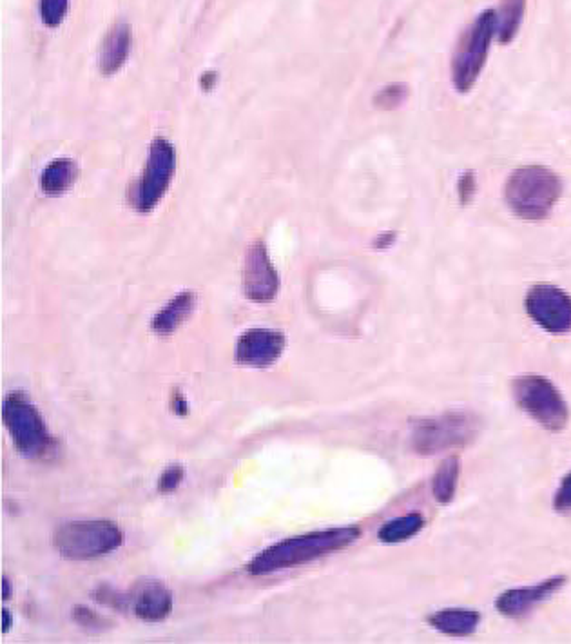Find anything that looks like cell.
Returning a JSON list of instances; mask_svg holds the SVG:
<instances>
[{"mask_svg": "<svg viewBox=\"0 0 571 644\" xmlns=\"http://www.w3.org/2000/svg\"><path fill=\"white\" fill-rule=\"evenodd\" d=\"M361 537V528L338 527L316 530L303 536L287 537L272 547L265 548L247 565L251 576H269L274 572L309 565L323 556L345 550Z\"/></svg>", "mask_w": 571, "mask_h": 644, "instance_id": "obj_1", "label": "cell"}, {"mask_svg": "<svg viewBox=\"0 0 571 644\" xmlns=\"http://www.w3.org/2000/svg\"><path fill=\"white\" fill-rule=\"evenodd\" d=\"M562 195V180L550 167L515 169L504 186V200L513 215L523 220H544Z\"/></svg>", "mask_w": 571, "mask_h": 644, "instance_id": "obj_2", "label": "cell"}, {"mask_svg": "<svg viewBox=\"0 0 571 644\" xmlns=\"http://www.w3.org/2000/svg\"><path fill=\"white\" fill-rule=\"evenodd\" d=\"M4 427L15 450L24 458L48 461L59 450V443L49 432L40 410L24 392H10L2 407Z\"/></svg>", "mask_w": 571, "mask_h": 644, "instance_id": "obj_3", "label": "cell"}, {"mask_svg": "<svg viewBox=\"0 0 571 644\" xmlns=\"http://www.w3.org/2000/svg\"><path fill=\"white\" fill-rule=\"evenodd\" d=\"M481 432V418L470 410H448L412 423L410 447L421 456L465 449Z\"/></svg>", "mask_w": 571, "mask_h": 644, "instance_id": "obj_4", "label": "cell"}, {"mask_svg": "<svg viewBox=\"0 0 571 644\" xmlns=\"http://www.w3.org/2000/svg\"><path fill=\"white\" fill-rule=\"evenodd\" d=\"M497 37V11L484 10L475 17L457 42L452 55V84L455 91L468 93L483 73L492 40Z\"/></svg>", "mask_w": 571, "mask_h": 644, "instance_id": "obj_5", "label": "cell"}, {"mask_svg": "<svg viewBox=\"0 0 571 644\" xmlns=\"http://www.w3.org/2000/svg\"><path fill=\"white\" fill-rule=\"evenodd\" d=\"M124 532L113 521H71L55 530L53 547L69 561H91L122 547Z\"/></svg>", "mask_w": 571, "mask_h": 644, "instance_id": "obj_6", "label": "cell"}, {"mask_svg": "<svg viewBox=\"0 0 571 644\" xmlns=\"http://www.w3.org/2000/svg\"><path fill=\"white\" fill-rule=\"evenodd\" d=\"M519 409L550 432H561L570 421V407L553 381L544 376H521L512 381Z\"/></svg>", "mask_w": 571, "mask_h": 644, "instance_id": "obj_7", "label": "cell"}, {"mask_svg": "<svg viewBox=\"0 0 571 644\" xmlns=\"http://www.w3.org/2000/svg\"><path fill=\"white\" fill-rule=\"evenodd\" d=\"M176 153L175 147L165 138H155L151 142L149 158L142 175L135 186L131 187V205L138 213H151L160 200L164 198L171 180L175 175Z\"/></svg>", "mask_w": 571, "mask_h": 644, "instance_id": "obj_8", "label": "cell"}, {"mask_svg": "<svg viewBox=\"0 0 571 644\" xmlns=\"http://www.w3.org/2000/svg\"><path fill=\"white\" fill-rule=\"evenodd\" d=\"M526 313L542 331L553 336L571 332V296L550 283L533 285L524 300Z\"/></svg>", "mask_w": 571, "mask_h": 644, "instance_id": "obj_9", "label": "cell"}, {"mask_svg": "<svg viewBox=\"0 0 571 644\" xmlns=\"http://www.w3.org/2000/svg\"><path fill=\"white\" fill-rule=\"evenodd\" d=\"M243 294L254 303H271L280 293V274L262 242L252 244L243 260Z\"/></svg>", "mask_w": 571, "mask_h": 644, "instance_id": "obj_10", "label": "cell"}, {"mask_svg": "<svg viewBox=\"0 0 571 644\" xmlns=\"http://www.w3.org/2000/svg\"><path fill=\"white\" fill-rule=\"evenodd\" d=\"M287 347L285 334L274 329H249L236 343V362L252 369H267L280 360Z\"/></svg>", "mask_w": 571, "mask_h": 644, "instance_id": "obj_11", "label": "cell"}, {"mask_svg": "<svg viewBox=\"0 0 571 644\" xmlns=\"http://www.w3.org/2000/svg\"><path fill=\"white\" fill-rule=\"evenodd\" d=\"M566 581H568L566 576L548 577L537 585L506 590L495 599V608L504 617L521 619L524 615L530 614L535 606L555 596L562 586L566 585Z\"/></svg>", "mask_w": 571, "mask_h": 644, "instance_id": "obj_12", "label": "cell"}, {"mask_svg": "<svg viewBox=\"0 0 571 644\" xmlns=\"http://www.w3.org/2000/svg\"><path fill=\"white\" fill-rule=\"evenodd\" d=\"M133 610L144 623H162L173 612V592L160 581H147L136 590Z\"/></svg>", "mask_w": 571, "mask_h": 644, "instance_id": "obj_13", "label": "cell"}, {"mask_svg": "<svg viewBox=\"0 0 571 644\" xmlns=\"http://www.w3.org/2000/svg\"><path fill=\"white\" fill-rule=\"evenodd\" d=\"M131 49V31L126 22H117L98 51V68L104 75H115L122 69Z\"/></svg>", "mask_w": 571, "mask_h": 644, "instance_id": "obj_14", "label": "cell"}, {"mask_svg": "<svg viewBox=\"0 0 571 644\" xmlns=\"http://www.w3.org/2000/svg\"><path fill=\"white\" fill-rule=\"evenodd\" d=\"M196 309V294L193 291H184L176 294L173 300L165 303L158 313L151 320V329L160 336H169L178 331Z\"/></svg>", "mask_w": 571, "mask_h": 644, "instance_id": "obj_15", "label": "cell"}, {"mask_svg": "<svg viewBox=\"0 0 571 644\" xmlns=\"http://www.w3.org/2000/svg\"><path fill=\"white\" fill-rule=\"evenodd\" d=\"M428 623L450 637H470L481 625V614L470 608H445L428 617Z\"/></svg>", "mask_w": 571, "mask_h": 644, "instance_id": "obj_16", "label": "cell"}, {"mask_svg": "<svg viewBox=\"0 0 571 644\" xmlns=\"http://www.w3.org/2000/svg\"><path fill=\"white\" fill-rule=\"evenodd\" d=\"M78 167L69 158H57L40 175V189L48 195H60L68 191L77 180Z\"/></svg>", "mask_w": 571, "mask_h": 644, "instance_id": "obj_17", "label": "cell"}, {"mask_svg": "<svg viewBox=\"0 0 571 644\" xmlns=\"http://www.w3.org/2000/svg\"><path fill=\"white\" fill-rule=\"evenodd\" d=\"M528 0H501L497 8V37L504 46L512 44L521 30Z\"/></svg>", "mask_w": 571, "mask_h": 644, "instance_id": "obj_18", "label": "cell"}, {"mask_svg": "<svg viewBox=\"0 0 571 644\" xmlns=\"http://www.w3.org/2000/svg\"><path fill=\"white\" fill-rule=\"evenodd\" d=\"M461 474V463L459 458L450 456L446 458L432 478V496L439 505H450L457 494V483Z\"/></svg>", "mask_w": 571, "mask_h": 644, "instance_id": "obj_19", "label": "cell"}, {"mask_svg": "<svg viewBox=\"0 0 571 644\" xmlns=\"http://www.w3.org/2000/svg\"><path fill=\"white\" fill-rule=\"evenodd\" d=\"M425 525V518L419 512H412V514H405L401 518L390 519L383 527L379 528V541L387 543V545L403 543V541H408V539L417 536L425 528Z\"/></svg>", "mask_w": 571, "mask_h": 644, "instance_id": "obj_20", "label": "cell"}, {"mask_svg": "<svg viewBox=\"0 0 571 644\" xmlns=\"http://www.w3.org/2000/svg\"><path fill=\"white\" fill-rule=\"evenodd\" d=\"M408 95H410V91L405 84H390L376 93L374 104L383 111H394L407 102Z\"/></svg>", "mask_w": 571, "mask_h": 644, "instance_id": "obj_21", "label": "cell"}, {"mask_svg": "<svg viewBox=\"0 0 571 644\" xmlns=\"http://www.w3.org/2000/svg\"><path fill=\"white\" fill-rule=\"evenodd\" d=\"M69 0H40V19L48 28L60 26L68 13Z\"/></svg>", "mask_w": 571, "mask_h": 644, "instance_id": "obj_22", "label": "cell"}, {"mask_svg": "<svg viewBox=\"0 0 571 644\" xmlns=\"http://www.w3.org/2000/svg\"><path fill=\"white\" fill-rule=\"evenodd\" d=\"M71 617H73V621L78 626H82L88 632H100V630L106 628V619L95 610L88 608V606H75L73 612H71Z\"/></svg>", "mask_w": 571, "mask_h": 644, "instance_id": "obj_23", "label": "cell"}, {"mask_svg": "<svg viewBox=\"0 0 571 644\" xmlns=\"http://www.w3.org/2000/svg\"><path fill=\"white\" fill-rule=\"evenodd\" d=\"M185 470L182 465H171L160 474L156 481V490L160 494H173L184 483Z\"/></svg>", "mask_w": 571, "mask_h": 644, "instance_id": "obj_24", "label": "cell"}, {"mask_svg": "<svg viewBox=\"0 0 571 644\" xmlns=\"http://www.w3.org/2000/svg\"><path fill=\"white\" fill-rule=\"evenodd\" d=\"M93 597L97 599L100 605L111 606V608H124L126 606V601H124V596L118 594L117 590L113 586L109 585H100Z\"/></svg>", "mask_w": 571, "mask_h": 644, "instance_id": "obj_25", "label": "cell"}, {"mask_svg": "<svg viewBox=\"0 0 571 644\" xmlns=\"http://www.w3.org/2000/svg\"><path fill=\"white\" fill-rule=\"evenodd\" d=\"M475 189H477V178L475 173H463L459 182H457V196L461 200V204H470L472 198L475 196Z\"/></svg>", "mask_w": 571, "mask_h": 644, "instance_id": "obj_26", "label": "cell"}, {"mask_svg": "<svg viewBox=\"0 0 571 644\" xmlns=\"http://www.w3.org/2000/svg\"><path fill=\"white\" fill-rule=\"evenodd\" d=\"M553 507L559 512L571 510V472L562 479L561 485L557 488V492L553 496Z\"/></svg>", "mask_w": 571, "mask_h": 644, "instance_id": "obj_27", "label": "cell"}, {"mask_svg": "<svg viewBox=\"0 0 571 644\" xmlns=\"http://www.w3.org/2000/svg\"><path fill=\"white\" fill-rule=\"evenodd\" d=\"M169 407L173 410L176 416H187L189 414V403L185 400L184 392L180 389H175L171 392V400H169Z\"/></svg>", "mask_w": 571, "mask_h": 644, "instance_id": "obj_28", "label": "cell"}, {"mask_svg": "<svg viewBox=\"0 0 571 644\" xmlns=\"http://www.w3.org/2000/svg\"><path fill=\"white\" fill-rule=\"evenodd\" d=\"M396 242V233H381V235L374 240V247L376 249H388L390 245Z\"/></svg>", "mask_w": 571, "mask_h": 644, "instance_id": "obj_29", "label": "cell"}, {"mask_svg": "<svg viewBox=\"0 0 571 644\" xmlns=\"http://www.w3.org/2000/svg\"><path fill=\"white\" fill-rule=\"evenodd\" d=\"M216 82H218V75L214 71H207L200 79V86L204 91H209V89H213L216 86Z\"/></svg>", "mask_w": 571, "mask_h": 644, "instance_id": "obj_30", "label": "cell"}, {"mask_svg": "<svg viewBox=\"0 0 571 644\" xmlns=\"http://www.w3.org/2000/svg\"><path fill=\"white\" fill-rule=\"evenodd\" d=\"M13 626V615L8 608H2V634H8Z\"/></svg>", "mask_w": 571, "mask_h": 644, "instance_id": "obj_31", "label": "cell"}, {"mask_svg": "<svg viewBox=\"0 0 571 644\" xmlns=\"http://www.w3.org/2000/svg\"><path fill=\"white\" fill-rule=\"evenodd\" d=\"M11 597V581L8 577H2V599L8 601Z\"/></svg>", "mask_w": 571, "mask_h": 644, "instance_id": "obj_32", "label": "cell"}]
</instances>
